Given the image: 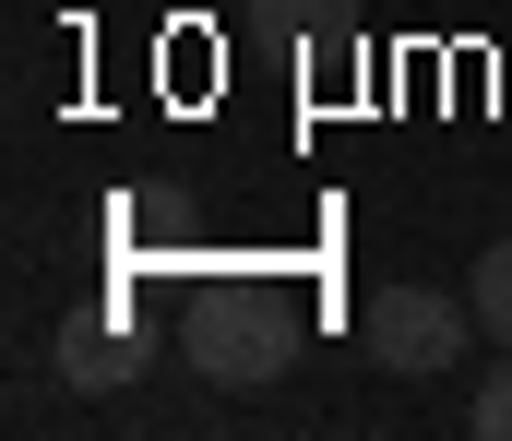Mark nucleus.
I'll use <instances>...</instances> for the list:
<instances>
[{
    "mask_svg": "<svg viewBox=\"0 0 512 441\" xmlns=\"http://www.w3.org/2000/svg\"><path fill=\"white\" fill-rule=\"evenodd\" d=\"M358 346L382 358L393 382H429V370H453V358L489 346V334H477V298H453V287H370Z\"/></svg>",
    "mask_w": 512,
    "mask_h": 441,
    "instance_id": "nucleus-1",
    "label": "nucleus"
},
{
    "mask_svg": "<svg viewBox=\"0 0 512 441\" xmlns=\"http://www.w3.org/2000/svg\"><path fill=\"white\" fill-rule=\"evenodd\" d=\"M191 358H203V382L251 394V382L286 370V310H274L262 287H203V310H191Z\"/></svg>",
    "mask_w": 512,
    "mask_h": 441,
    "instance_id": "nucleus-2",
    "label": "nucleus"
},
{
    "mask_svg": "<svg viewBox=\"0 0 512 441\" xmlns=\"http://www.w3.org/2000/svg\"><path fill=\"white\" fill-rule=\"evenodd\" d=\"M131 370H143V358H131L120 322H60V382H72V394H120Z\"/></svg>",
    "mask_w": 512,
    "mask_h": 441,
    "instance_id": "nucleus-3",
    "label": "nucleus"
},
{
    "mask_svg": "<svg viewBox=\"0 0 512 441\" xmlns=\"http://www.w3.org/2000/svg\"><path fill=\"white\" fill-rule=\"evenodd\" d=\"M465 298H477V334L512 346V239H489V251L465 263Z\"/></svg>",
    "mask_w": 512,
    "mask_h": 441,
    "instance_id": "nucleus-4",
    "label": "nucleus"
},
{
    "mask_svg": "<svg viewBox=\"0 0 512 441\" xmlns=\"http://www.w3.org/2000/svg\"><path fill=\"white\" fill-rule=\"evenodd\" d=\"M239 12H251L262 36H334L346 24V0H239Z\"/></svg>",
    "mask_w": 512,
    "mask_h": 441,
    "instance_id": "nucleus-5",
    "label": "nucleus"
},
{
    "mask_svg": "<svg viewBox=\"0 0 512 441\" xmlns=\"http://www.w3.org/2000/svg\"><path fill=\"white\" fill-rule=\"evenodd\" d=\"M465 430H477V441H512V346L489 358V382L465 394Z\"/></svg>",
    "mask_w": 512,
    "mask_h": 441,
    "instance_id": "nucleus-6",
    "label": "nucleus"
}]
</instances>
